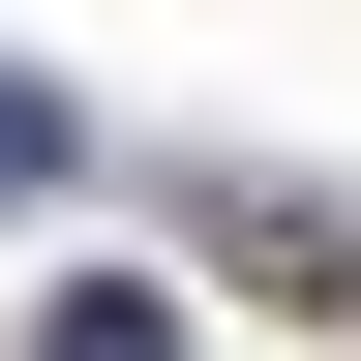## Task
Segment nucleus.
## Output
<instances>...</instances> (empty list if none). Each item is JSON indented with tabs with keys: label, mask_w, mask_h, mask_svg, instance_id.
Wrapping results in <instances>:
<instances>
[{
	"label": "nucleus",
	"mask_w": 361,
	"mask_h": 361,
	"mask_svg": "<svg viewBox=\"0 0 361 361\" xmlns=\"http://www.w3.org/2000/svg\"><path fill=\"white\" fill-rule=\"evenodd\" d=\"M30 180H61V90H0V211H30Z\"/></svg>",
	"instance_id": "f03ea898"
},
{
	"label": "nucleus",
	"mask_w": 361,
	"mask_h": 361,
	"mask_svg": "<svg viewBox=\"0 0 361 361\" xmlns=\"http://www.w3.org/2000/svg\"><path fill=\"white\" fill-rule=\"evenodd\" d=\"M30 361H180V301H151V271H61V331H30Z\"/></svg>",
	"instance_id": "f257e3e1"
}]
</instances>
